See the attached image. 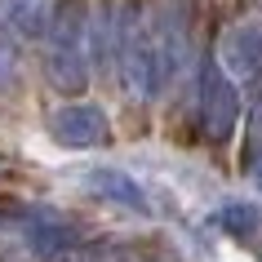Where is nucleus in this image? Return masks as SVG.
Listing matches in <instances>:
<instances>
[{
  "label": "nucleus",
  "instance_id": "obj_3",
  "mask_svg": "<svg viewBox=\"0 0 262 262\" xmlns=\"http://www.w3.org/2000/svg\"><path fill=\"white\" fill-rule=\"evenodd\" d=\"M235 116H240L235 80L213 58H205V71H200V124H205V134L213 142H227L235 129Z\"/></svg>",
  "mask_w": 262,
  "mask_h": 262
},
{
  "label": "nucleus",
  "instance_id": "obj_10",
  "mask_svg": "<svg viewBox=\"0 0 262 262\" xmlns=\"http://www.w3.org/2000/svg\"><path fill=\"white\" fill-rule=\"evenodd\" d=\"M14 71H18V58H14V36L0 27V89L14 84Z\"/></svg>",
  "mask_w": 262,
  "mask_h": 262
},
{
  "label": "nucleus",
  "instance_id": "obj_7",
  "mask_svg": "<svg viewBox=\"0 0 262 262\" xmlns=\"http://www.w3.org/2000/svg\"><path fill=\"white\" fill-rule=\"evenodd\" d=\"M0 27L14 40H36L49 27V0H0Z\"/></svg>",
  "mask_w": 262,
  "mask_h": 262
},
{
  "label": "nucleus",
  "instance_id": "obj_4",
  "mask_svg": "<svg viewBox=\"0 0 262 262\" xmlns=\"http://www.w3.org/2000/svg\"><path fill=\"white\" fill-rule=\"evenodd\" d=\"M49 134H54L62 147H102L107 142V116L89 102H71V107L54 111V120H49Z\"/></svg>",
  "mask_w": 262,
  "mask_h": 262
},
{
  "label": "nucleus",
  "instance_id": "obj_2",
  "mask_svg": "<svg viewBox=\"0 0 262 262\" xmlns=\"http://www.w3.org/2000/svg\"><path fill=\"white\" fill-rule=\"evenodd\" d=\"M120 76L138 98L160 94V62H156V36L129 14L120 23Z\"/></svg>",
  "mask_w": 262,
  "mask_h": 262
},
{
  "label": "nucleus",
  "instance_id": "obj_11",
  "mask_svg": "<svg viewBox=\"0 0 262 262\" xmlns=\"http://www.w3.org/2000/svg\"><path fill=\"white\" fill-rule=\"evenodd\" d=\"M253 187H258V191H262V156H258V160H253Z\"/></svg>",
  "mask_w": 262,
  "mask_h": 262
},
{
  "label": "nucleus",
  "instance_id": "obj_8",
  "mask_svg": "<svg viewBox=\"0 0 262 262\" xmlns=\"http://www.w3.org/2000/svg\"><path fill=\"white\" fill-rule=\"evenodd\" d=\"M27 245L40 253V258H54V253H62V249L76 245V231H71V222L54 218V213H36V218L27 222Z\"/></svg>",
  "mask_w": 262,
  "mask_h": 262
},
{
  "label": "nucleus",
  "instance_id": "obj_1",
  "mask_svg": "<svg viewBox=\"0 0 262 262\" xmlns=\"http://www.w3.org/2000/svg\"><path fill=\"white\" fill-rule=\"evenodd\" d=\"M49 80L62 94H80L89 80V54H84V9L80 0H67L49 31Z\"/></svg>",
  "mask_w": 262,
  "mask_h": 262
},
{
  "label": "nucleus",
  "instance_id": "obj_9",
  "mask_svg": "<svg viewBox=\"0 0 262 262\" xmlns=\"http://www.w3.org/2000/svg\"><path fill=\"white\" fill-rule=\"evenodd\" d=\"M218 222H222L231 235H253V231H258V222H262V213H258L253 205H227V209L218 213Z\"/></svg>",
  "mask_w": 262,
  "mask_h": 262
},
{
  "label": "nucleus",
  "instance_id": "obj_5",
  "mask_svg": "<svg viewBox=\"0 0 262 262\" xmlns=\"http://www.w3.org/2000/svg\"><path fill=\"white\" fill-rule=\"evenodd\" d=\"M84 187L94 195H102V200H111V205L120 209H134V213H151V205H147V195H142V187L129 173H120V169H89L84 173Z\"/></svg>",
  "mask_w": 262,
  "mask_h": 262
},
{
  "label": "nucleus",
  "instance_id": "obj_6",
  "mask_svg": "<svg viewBox=\"0 0 262 262\" xmlns=\"http://www.w3.org/2000/svg\"><path fill=\"white\" fill-rule=\"evenodd\" d=\"M222 62L235 80H253L262 76V31L258 27H235L222 40Z\"/></svg>",
  "mask_w": 262,
  "mask_h": 262
}]
</instances>
